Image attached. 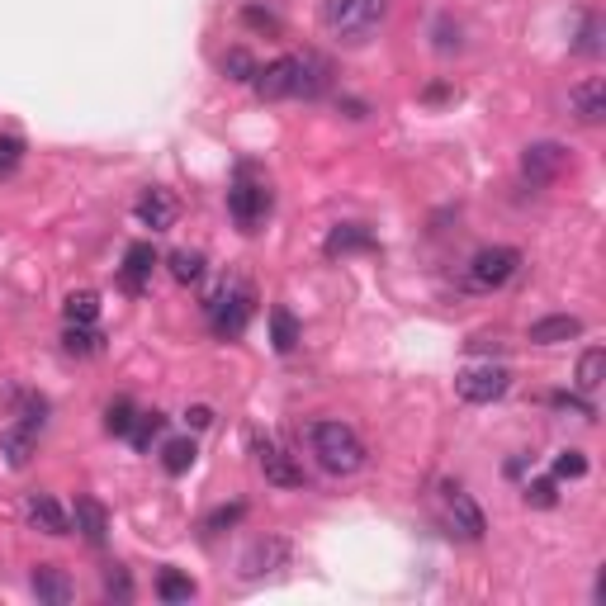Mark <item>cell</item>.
Wrapping results in <instances>:
<instances>
[{"label":"cell","instance_id":"6da1fadb","mask_svg":"<svg viewBox=\"0 0 606 606\" xmlns=\"http://www.w3.org/2000/svg\"><path fill=\"white\" fill-rule=\"evenodd\" d=\"M322 29L346 43V48H360V43H370V38L384 29V19H389V0H322Z\"/></svg>","mask_w":606,"mask_h":606},{"label":"cell","instance_id":"7a4b0ae2","mask_svg":"<svg viewBox=\"0 0 606 606\" xmlns=\"http://www.w3.org/2000/svg\"><path fill=\"white\" fill-rule=\"evenodd\" d=\"M308 441H313V455H318V464L327 474H337V479L360 474V464H365V441L356 436V427H346V422H313Z\"/></svg>","mask_w":606,"mask_h":606},{"label":"cell","instance_id":"3957f363","mask_svg":"<svg viewBox=\"0 0 606 606\" xmlns=\"http://www.w3.org/2000/svg\"><path fill=\"white\" fill-rule=\"evenodd\" d=\"M275 209V195H270V180L256 176V166H237V176L228 185V214L242 232H261V223Z\"/></svg>","mask_w":606,"mask_h":606},{"label":"cell","instance_id":"277c9868","mask_svg":"<svg viewBox=\"0 0 606 606\" xmlns=\"http://www.w3.org/2000/svg\"><path fill=\"white\" fill-rule=\"evenodd\" d=\"M251 303H256V294H251L247 280H223V285L209 294V303H204L209 332H214L218 341H237L251 322Z\"/></svg>","mask_w":606,"mask_h":606},{"label":"cell","instance_id":"5b68a950","mask_svg":"<svg viewBox=\"0 0 606 606\" xmlns=\"http://www.w3.org/2000/svg\"><path fill=\"white\" fill-rule=\"evenodd\" d=\"M521 270V251L517 247H483L469 256V270H464V280H469V289H502L512 275Z\"/></svg>","mask_w":606,"mask_h":606},{"label":"cell","instance_id":"8992f818","mask_svg":"<svg viewBox=\"0 0 606 606\" xmlns=\"http://www.w3.org/2000/svg\"><path fill=\"white\" fill-rule=\"evenodd\" d=\"M507 389H512V370L507 365H493V360L464 365L460 375H455V393H460L464 403H498Z\"/></svg>","mask_w":606,"mask_h":606},{"label":"cell","instance_id":"52a82bcc","mask_svg":"<svg viewBox=\"0 0 606 606\" xmlns=\"http://www.w3.org/2000/svg\"><path fill=\"white\" fill-rule=\"evenodd\" d=\"M441 507H446V521H450V535H460V540H483L488 531V521H483L479 502L464 493L460 483H441Z\"/></svg>","mask_w":606,"mask_h":606},{"label":"cell","instance_id":"ba28073f","mask_svg":"<svg viewBox=\"0 0 606 606\" xmlns=\"http://www.w3.org/2000/svg\"><path fill=\"white\" fill-rule=\"evenodd\" d=\"M299 67H303V53L275 57L266 67H256L251 86H256L261 100H289V95H299Z\"/></svg>","mask_w":606,"mask_h":606},{"label":"cell","instance_id":"9c48e42d","mask_svg":"<svg viewBox=\"0 0 606 606\" xmlns=\"http://www.w3.org/2000/svg\"><path fill=\"white\" fill-rule=\"evenodd\" d=\"M251 446H256V464H261L266 483H275V488H303V469L299 464H289V455L275 446V441L251 436Z\"/></svg>","mask_w":606,"mask_h":606},{"label":"cell","instance_id":"30bf717a","mask_svg":"<svg viewBox=\"0 0 606 606\" xmlns=\"http://www.w3.org/2000/svg\"><path fill=\"white\" fill-rule=\"evenodd\" d=\"M564 161H569V152L559 143H531L521 152V176L531 180V185H554L559 171H564Z\"/></svg>","mask_w":606,"mask_h":606},{"label":"cell","instance_id":"8fae6325","mask_svg":"<svg viewBox=\"0 0 606 606\" xmlns=\"http://www.w3.org/2000/svg\"><path fill=\"white\" fill-rule=\"evenodd\" d=\"M29 588H34V597L38 602H48V606H67L76 597V588H72V578L57 569V564H38L34 573H29Z\"/></svg>","mask_w":606,"mask_h":606},{"label":"cell","instance_id":"7c38bea8","mask_svg":"<svg viewBox=\"0 0 606 606\" xmlns=\"http://www.w3.org/2000/svg\"><path fill=\"white\" fill-rule=\"evenodd\" d=\"M152 270H157V251H152V242H133V247L124 251V270H119V280H124L128 294H143L147 280H152Z\"/></svg>","mask_w":606,"mask_h":606},{"label":"cell","instance_id":"4fadbf2b","mask_svg":"<svg viewBox=\"0 0 606 606\" xmlns=\"http://www.w3.org/2000/svg\"><path fill=\"white\" fill-rule=\"evenodd\" d=\"M569 114L578 119V124H602L606 119V86L597 81V76L569 90Z\"/></svg>","mask_w":606,"mask_h":606},{"label":"cell","instance_id":"5bb4252c","mask_svg":"<svg viewBox=\"0 0 606 606\" xmlns=\"http://www.w3.org/2000/svg\"><path fill=\"white\" fill-rule=\"evenodd\" d=\"M34 441H38V427H29L24 417L10 422V427L0 431V455H5V464L10 469H24V464L34 460Z\"/></svg>","mask_w":606,"mask_h":606},{"label":"cell","instance_id":"9a60e30c","mask_svg":"<svg viewBox=\"0 0 606 606\" xmlns=\"http://www.w3.org/2000/svg\"><path fill=\"white\" fill-rule=\"evenodd\" d=\"M133 214H138V223L152 232H166L171 223H176V199L166 195V190H143L138 195V204H133Z\"/></svg>","mask_w":606,"mask_h":606},{"label":"cell","instance_id":"2e32d148","mask_svg":"<svg viewBox=\"0 0 606 606\" xmlns=\"http://www.w3.org/2000/svg\"><path fill=\"white\" fill-rule=\"evenodd\" d=\"M573 337H583V318H573V313L540 318V322H531V332H526V341H535V346H559V341H573Z\"/></svg>","mask_w":606,"mask_h":606},{"label":"cell","instance_id":"e0dca14e","mask_svg":"<svg viewBox=\"0 0 606 606\" xmlns=\"http://www.w3.org/2000/svg\"><path fill=\"white\" fill-rule=\"evenodd\" d=\"M29 526L43 531V535H67V531H72V517L62 512V502H57V498L34 493V498H29Z\"/></svg>","mask_w":606,"mask_h":606},{"label":"cell","instance_id":"ac0fdd59","mask_svg":"<svg viewBox=\"0 0 606 606\" xmlns=\"http://www.w3.org/2000/svg\"><path fill=\"white\" fill-rule=\"evenodd\" d=\"M285 554H289V545L280 540V535H270V540H256V545L247 550V559H242V578H261V573L280 569V564H285Z\"/></svg>","mask_w":606,"mask_h":606},{"label":"cell","instance_id":"d6986e66","mask_svg":"<svg viewBox=\"0 0 606 606\" xmlns=\"http://www.w3.org/2000/svg\"><path fill=\"white\" fill-rule=\"evenodd\" d=\"M370 247H375V237L360 228V223H341V228H332L327 242H322L327 256H351V251H370Z\"/></svg>","mask_w":606,"mask_h":606},{"label":"cell","instance_id":"ffe728a7","mask_svg":"<svg viewBox=\"0 0 606 606\" xmlns=\"http://www.w3.org/2000/svg\"><path fill=\"white\" fill-rule=\"evenodd\" d=\"M76 531L86 535L90 545H105L109 517H105V507H100L95 498H76Z\"/></svg>","mask_w":606,"mask_h":606},{"label":"cell","instance_id":"44dd1931","mask_svg":"<svg viewBox=\"0 0 606 606\" xmlns=\"http://www.w3.org/2000/svg\"><path fill=\"white\" fill-rule=\"evenodd\" d=\"M270 346H275L280 356H289V351L299 346V318L289 313L285 303H280V308H270Z\"/></svg>","mask_w":606,"mask_h":606},{"label":"cell","instance_id":"7402d4cb","mask_svg":"<svg viewBox=\"0 0 606 606\" xmlns=\"http://www.w3.org/2000/svg\"><path fill=\"white\" fill-rule=\"evenodd\" d=\"M157 597L166 606L190 602V597H195V578H190V573H180V569H161L157 573Z\"/></svg>","mask_w":606,"mask_h":606},{"label":"cell","instance_id":"603a6c76","mask_svg":"<svg viewBox=\"0 0 606 606\" xmlns=\"http://www.w3.org/2000/svg\"><path fill=\"white\" fill-rule=\"evenodd\" d=\"M62 346H67L72 356H95V351H100V332H95V322H67Z\"/></svg>","mask_w":606,"mask_h":606},{"label":"cell","instance_id":"cb8c5ba5","mask_svg":"<svg viewBox=\"0 0 606 606\" xmlns=\"http://www.w3.org/2000/svg\"><path fill=\"white\" fill-rule=\"evenodd\" d=\"M166 266H171V275H176L180 285H195L199 275H204V251H190V247H180L166 256Z\"/></svg>","mask_w":606,"mask_h":606},{"label":"cell","instance_id":"d4e9b609","mask_svg":"<svg viewBox=\"0 0 606 606\" xmlns=\"http://www.w3.org/2000/svg\"><path fill=\"white\" fill-rule=\"evenodd\" d=\"M62 313H67V322H95L100 318V294L95 289H72L67 303H62Z\"/></svg>","mask_w":606,"mask_h":606},{"label":"cell","instance_id":"484cf974","mask_svg":"<svg viewBox=\"0 0 606 606\" xmlns=\"http://www.w3.org/2000/svg\"><path fill=\"white\" fill-rule=\"evenodd\" d=\"M602 375H606V351L592 346V351H583V360H578V393H597Z\"/></svg>","mask_w":606,"mask_h":606},{"label":"cell","instance_id":"4316f807","mask_svg":"<svg viewBox=\"0 0 606 606\" xmlns=\"http://www.w3.org/2000/svg\"><path fill=\"white\" fill-rule=\"evenodd\" d=\"M195 441L190 436H176V441H166V450H161V464H166V474H185L190 464H195Z\"/></svg>","mask_w":606,"mask_h":606},{"label":"cell","instance_id":"83f0119b","mask_svg":"<svg viewBox=\"0 0 606 606\" xmlns=\"http://www.w3.org/2000/svg\"><path fill=\"white\" fill-rule=\"evenodd\" d=\"M133 422H138V408H133L128 398H114V403L105 408V431H109V436H128Z\"/></svg>","mask_w":606,"mask_h":606},{"label":"cell","instance_id":"f1b7e54d","mask_svg":"<svg viewBox=\"0 0 606 606\" xmlns=\"http://www.w3.org/2000/svg\"><path fill=\"white\" fill-rule=\"evenodd\" d=\"M161 427H166L161 412H138V422H133V431H128V441H133L138 450H152V441L161 436Z\"/></svg>","mask_w":606,"mask_h":606},{"label":"cell","instance_id":"f546056e","mask_svg":"<svg viewBox=\"0 0 606 606\" xmlns=\"http://www.w3.org/2000/svg\"><path fill=\"white\" fill-rule=\"evenodd\" d=\"M588 474V455L583 450H559L554 455V479H583Z\"/></svg>","mask_w":606,"mask_h":606},{"label":"cell","instance_id":"4dcf8cb0","mask_svg":"<svg viewBox=\"0 0 606 606\" xmlns=\"http://www.w3.org/2000/svg\"><path fill=\"white\" fill-rule=\"evenodd\" d=\"M223 76H228V81H251V76H256V62H251L247 48H232V53H223Z\"/></svg>","mask_w":606,"mask_h":606},{"label":"cell","instance_id":"1f68e13d","mask_svg":"<svg viewBox=\"0 0 606 606\" xmlns=\"http://www.w3.org/2000/svg\"><path fill=\"white\" fill-rule=\"evenodd\" d=\"M242 24H247V29L280 34V15H275V10H266V5H242Z\"/></svg>","mask_w":606,"mask_h":606},{"label":"cell","instance_id":"d6a6232c","mask_svg":"<svg viewBox=\"0 0 606 606\" xmlns=\"http://www.w3.org/2000/svg\"><path fill=\"white\" fill-rule=\"evenodd\" d=\"M573 48H578L583 57H597V53H602V19H597V15L583 19V34H578V43H573Z\"/></svg>","mask_w":606,"mask_h":606},{"label":"cell","instance_id":"836d02e7","mask_svg":"<svg viewBox=\"0 0 606 606\" xmlns=\"http://www.w3.org/2000/svg\"><path fill=\"white\" fill-rule=\"evenodd\" d=\"M105 592L114 597V602H133V578H128L124 564H114V569L105 573Z\"/></svg>","mask_w":606,"mask_h":606},{"label":"cell","instance_id":"e575fe53","mask_svg":"<svg viewBox=\"0 0 606 606\" xmlns=\"http://www.w3.org/2000/svg\"><path fill=\"white\" fill-rule=\"evenodd\" d=\"M526 502H531V507H554V502H559V493H554V479L526 483Z\"/></svg>","mask_w":606,"mask_h":606},{"label":"cell","instance_id":"d590c367","mask_svg":"<svg viewBox=\"0 0 606 606\" xmlns=\"http://www.w3.org/2000/svg\"><path fill=\"white\" fill-rule=\"evenodd\" d=\"M550 403H554V408H569V412H578V417H588V422H592V417H597V408H592V403H583L578 393H554Z\"/></svg>","mask_w":606,"mask_h":606},{"label":"cell","instance_id":"8d00e7d4","mask_svg":"<svg viewBox=\"0 0 606 606\" xmlns=\"http://www.w3.org/2000/svg\"><path fill=\"white\" fill-rule=\"evenodd\" d=\"M242 512H247L242 502H232V507H218L214 517L204 521V531H223V526H232V521H242Z\"/></svg>","mask_w":606,"mask_h":606},{"label":"cell","instance_id":"74e56055","mask_svg":"<svg viewBox=\"0 0 606 606\" xmlns=\"http://www.w3.org/2000/svg\"><path fill=\"white\" fill-rule=\"evenodd\" d=\"M185 422H190V427H195V431H204V427H209V422H214V408H204V403H199V408H190V412H185Z\"/></svg>","mask_w":606,"mask_h":606}]
</instances>
